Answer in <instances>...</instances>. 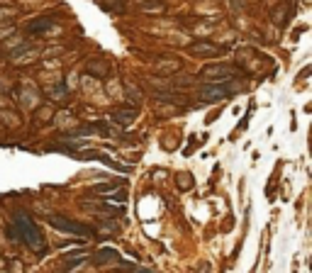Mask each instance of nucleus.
Returning <instances> with one entry per match:
<instances>
[{
	"label": "nucleus",
	"instance_id": "5",
	"mask_svg": "<svg viewBox=\"0 0 312 273\" xmlns=\"http://www.w3.org/2000/svg\"><path fill=\"white\" fill-rule=\"evenodd\" d=\"M134 117H137L134 110H117V112H112V122H117V125H127Z\"/></svg>",
	"mask_w": 312,
	"mask_h": 273
},
{
	"label": "nucleus",
	"instance_id": "7",
	"mask_svg": "<svg viewBox=\"0 0 312 273\" xmlns=\"http://www.w3.org/2000/svg\"><path fill=\"white\" fill-rule=\"evenodd\" d=\"M190 52H193V54H217V47H215V44H205V42H202V44H193V47H190Z\"/></svg>",
	"mask_w": 312,
	"mask_h": 273
},
{
	"label": "nucleus",
	"instance_id": "2",
	"mask_svg": "<svg viewBox=\"0 0 312 273\" xmlns=\"http://www.w3.org/2000/svg\"><path fill=\"white\" fill-rule=\"evenodd\" d=\"M49 224L54 229H59V232H66V234H83V237H88V234L95 232L91 224L76 222V219H69V217H64V215H49Z\"/></svg>",
	"mask_w": 312,
	"mask_h": 273
},
{
	"label": "nucleus",
	"instance_id": "4",
	"mask_svg": "<svg viewBox=\"0 0 312 273\" xmlns=\"http://www.w3.org/2000/svg\"><path fill=\"white\" fill-rule=\"evenodd\" d=\"M234 93L232 86H227V83H210V86H202L200 95L205 100H224V98H229Z\"/></svg>",
	"mask_w": 312,
	"mask_h": 273
},
{
	"label": "nucleus",
	"instance_id": "3",
	"mask_svg": "<svg viewBox=\"0 0 312 273\" xmlns=\"http://www.w3.org/2000/svg\"><path fill=\"white\" fill-rule=\"evenodd\" d=\"M202 78H210V81H229L232 76H241L237 66H227V64H212V66H205L200 73Z\"/></svg>",
	"mask_w": 312,
	"mask_h": 273
},
{
	"label": "nucleus",
	"instance_id": "6",
	"mask_svg": "<svg viewBox=\"0 0 312 273\" xmlns=\"http://www.w3.org/2000/svg\"><path fill=\"white\" fill-rule=\"evenodd\" d=\"M93 261H95L98 266H103V263H108V261H117V251H112V249H103L100 256H95Z\"/></svg>",
	"mask_w": 312,
	"mask_h": 273
},
{
	"label": "nucleus",
	"instance_id": "1",
	"mask_svg": "<svg viewBox=\"0 0 312 273\" xmlns=\"http://www.w3.org/2000/svg\"><path fill=\"white\" fill-rule=\"evenodd\" d=\"M8 234H20V241L25 246H30L32 251H37L39 256L47 251V244H44V237L39 234V227L30 219L27 212H15L13 215V227L8 229Z\"/></svg>",
	"mask_w": 312,
	"mask_h": 273
}]
</instances>
